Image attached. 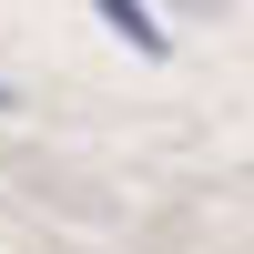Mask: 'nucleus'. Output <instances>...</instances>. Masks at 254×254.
<instances>
[{"label": "nucleus", "instance_id": "1", "mask_svg": "<svg viewBox=\"0 0 254 254\" xmlns=\"http://www.w3.org/2000/svg\"><path fill=\"white\" fill-rule=\"evenodd\" d=\"M92 10H102V31H122L142 61H163V51H173V41H163V20L142 10V0H92Z\"/></svg>", "mask_w": 254, "mask_h": 254}]
</instances>
